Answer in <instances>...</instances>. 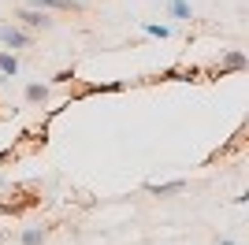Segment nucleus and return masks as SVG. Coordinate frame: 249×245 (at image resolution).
<instances>
[{
    "mask_svg": "<svg viewBox=\"0 0 249 245\" xmlns=\"http://www.w3.org/2000/svg\"><path fill=\"white\" fill-rule=\"evenodd\" d=\"M186 190V178H171V182H145V193L153 197H171V193H182Z\"/></svg>",
    "mask_w": 249,
    "mask_h": 245,
    "instance_id": "1",
    "label": "nucleus"
},
{
    "mask_svg": "<svg viewBox=\"0 0 249 245\" xmlns=\"http://www.w3.org/2000/svg\"><path fill=\"white\" fill-rule=\"evenodd\" d=\"M0 45H8V49H26V45H30V34L15 30V26H0Z\"/></svg>",
    "mask_w": 249,
    "mask_h": 245,
    "instance_id": "2",
    "label": "nucleus"
},
{
    "mask_svg": "<svg viewBox=\"0 0 249 245\" xmlns=\"http://www.w3.org/2000/svg\"><path fill=\"white\" fill-rule=\"evenodd\" d=\"M19 19L26 22V26H41V30H45V26H52V19L45 15L41 8H22V11H19Z\"/></svg>",
    "mask_w": 249,
    "mask_h": 245,
    "instance_id": "3",
    "label": "nucleus"
},
{
    "mask_svg": "<svg viewBox=\"0 0 249 245\" xmlns=\"http://www.w3.org/2000/svg\"><path fill=\"white\" fill-rule=\"evenodd\" d=\"M246 67H249V56L242 49H231L223 56V71H246Z\"/></svg>",
    "mask_w": 249,
    "mask_h": 245,
    "instance_id": "4",
    "label": "nucleus"
},
{
    "mask_svg": "<svg viewBox=\"0 0 249 245\" xmlns=\"http://www.w3.org/2000/svg\"><path fill=\"white\" fill-rule=\"evenodd\" d=\"M0 74H4V78H15V74H19V60H15L11 52H0Z\"/></svg>",
    "mask_w": 249,
    "mask_h": 245,
    "instance_id": "5",
    "label": "nucleus"
},
{
    "mask_svg": "<svg viewBox=\"0 0 249 245\" xmlns=\"http://www.w3.org/2000/svg\"><path fill=\"white\" fill-rule=\"evenodd\" d=\"M41 242H45L41 227H30V230H22V234H19V245H41Z\"/></svg>",
    "mask_w": 249,
    "mask_h": 245,
    "instance_id": "6",
    "label": "nucleus"
},
{
    "mask_svg": "<svg viewBox=\"0 0 249 245\" xmlns=\"http://www.w3.org/2000/svg\"><path fill=\"white\" fill-rule=\"evenodd\" d=\"M167 11H171V19H190V4L186 0H167Z\"/></svg>",
    "mask_w": 249,
    "mask_h": 245,
    "instance_id": "7",
    "label": "nucleus"
},
{
    "mask_svg": "<svg viewBox=\"0 0 249 245\" xmlns=\"http://www.w3.org/2000/svg\"><path fill=\"white\" fill-rule=\"evenodd\" d=\"M30 8H82V4H78V0H30Z\"/></svg>",
    "mask_w": 249,
    "mask_h": 245,
    "instance_id": "8",
    "label": "nucleus"
},
{
    "mask_svg": "<svg viewBox=\"0 0 249 245\" xmlns=\"http://www.w3.org/2000/svg\"><path fill=\"white\" fill-rule=\"evenodd\" d=\"M45 97H49V89H45V86H37V82H34V86H26V101H30V104H41Z\"/></svg>",
    "mask_w": 249,
    "mask_h": 245,
    "instance_id": "9",
    "label": "nucleus"
},
{
    "mask_svg": "<svg viewBox=\"0 0 249 245\" xmlns=\"http://www.w3.org/2000/svg\"><path fill=\"white\" fill-rule=\"evenodd\" d=\"M142 30H145L149 37H160V41H164L167 34H171V26H164V22H149V26H142Z\"/></svg>",
    "mask_w": 249,
    "mask_h": 245,
    "instance_id": "10",
    "label": "nucleus"
},
{
    "mask_svg": "<svg viewBox=\"0 0 249 245\" xmlns=\"http://www.w3.org/2000/svg\"><path fill=\"white\" fill-rule=\"evenodd\" d=\"M219 245H234V242H231V238H223V242H219Z\"/></svg>",
    "mask_w": 249,
    "mask_h": 245,
    "instance_id": "11",
    "label": "nucleus"
},
{
    "mask_svg": "<svg viewBox=\"0 0 249 245\" xmlns=\"http://www.w3.org/2000/svg\"><path fill=\"white\" fill-rule=\"evenodd\" d=\"M0 82H8V78H4V74H0Z\"/></svg>",
    "mask_w": 249,
    "mask_h": 245,
    "instance_id": "12",
    "label": "nucleus"
},
{
    "mask_svg": "<svg viewBox=\"0 0 249 245\" xmlns=\"http://www.w3.org/2000/svg\"><path fill=\"white\" fill-rule=\"evenodd\" d=\"M0 190H4V182H0Z\"/></svg>",
    "mask_w": 249,
    "mask_h": 245,
    "instance_id": "13",
    "label": "nucleus"
}]
</instances>
